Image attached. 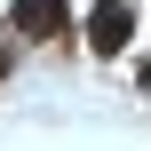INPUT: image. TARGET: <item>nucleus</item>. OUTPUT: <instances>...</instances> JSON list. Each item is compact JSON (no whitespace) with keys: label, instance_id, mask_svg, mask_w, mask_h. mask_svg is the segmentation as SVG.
<instances>
[{"label":"nucleus","instance_id":"nucleus-1","mask_svg":"<svg viewBox=\"0 0 151 151\" xmlns=\"http://www.w3.org/2000/svg\"><path fill=\"white\" fill-rule=\"evenodd\" d=\"M64 24H72L64 0H16V32H24V40H56Z\"/></svg>","mask_w":151,"mask_h":151},{"label":"nucleus","instance_id":"nucleus-2","mask_svg":"<svg viewBox=\"0 0 151 151\" xmlns=\"http://www.w3.org/2000/svg\"><path fill=\"white\" fill-rule=\"evenodd\" d=\"M127 32H135L127 0H96V48H104V56H111V48H127Z\"/></svg>","mask_w":151,"mask_h":151}]
</instances>
